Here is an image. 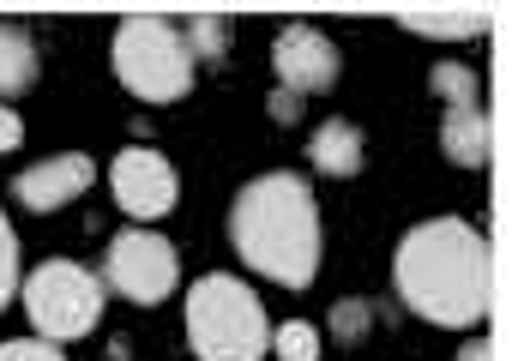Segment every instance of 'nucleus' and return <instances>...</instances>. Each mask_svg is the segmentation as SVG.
I'll list each match as a JSON object with an SVG mask.
<instances>
[{
    "label": "nucleus",
    "instance_id": "obj_15",
    "mask_svg": "<svg viewBox=\"0 0 512 361\" xmlns=\"http://www.w3.org/2000/svg\"><path fill=\"white\" fill-rule=\"evenodd\" d=\"M181 37H187V55H193V67H199V61H223L235 31H229V19H193Z\"/></svg>",
    "mask_w": 512,
    "mask_h": 361
},
{
    "label": "nucleus",
    "instance_id": "obj_3",
    "mask_svg": "<svg viewBox=\"0 0 512 361\" xmlns=\"http://www.w3.org/2000/svg\"><path fill=\"white\" fill-rule=\"evenodd\" d=\"M187 343L199 361H266L272 319L241 277H199L187 289Z\"/></svg>",
    "mask_w": 512,
    "mask_h": 361
},
{
    "label": "nucleus",
    "instance_id": "obj_14",
    "mask_svg": "<svg viewBox=\"0 0 512 361\" xmlns=\"http://www.w3.org/2000/svg\"><path fill=\"white\" fill-rule=\"evenodd\" d=\"M428 85H434V97H440L446 109H476V103H482V79H476L470 67H458V61H440V67L428 73Z\"/></svg>",
    "mask_w": 512,
    "mask_h": 361
},
{
    "label": "nucleus",
    "instance_id": "obj_10",
    "mask_svg": "<svg viewBox=\"0 0 512 361\" xmlns=\"http://www.w3.org/2000/svg\"><path fill=\"white\" fill-rule=\"evenodd\" d=\"M362 127L356 121H326V127H314V139H308V163L320 169V175H338V181H350L356 169H362Z\"/></svg>",
    "mask_w": 512,
    "mask_h": 361
},
{
    "label": "nucleus",
    "instance_id": "obj_17",
    "mask_svg": "<svg viewBox=\"0 0 512 361\" xmlns=\"http://www.w3.org/2000/svg\"><path fill=\"white\" fill-rule=\"evenodd\" d=\"M19 235H13V223H7V211H0V307H7L13 295H19Z\"/></svg>",
    "mask_w": 512,
    "mask_h": 361
},
{
    "label": "nucleus",
    "instance_id": "obj_12",
    "mask_svg": "<svg viewBox=\"0 0 512 361\" xmlns=\"http://www.w3.org/2000/svg\"><path fill=\"white\" fill-rule=\"evenodd\" d=\"M440 151H446L458 169H482V163H488V121H482V109H446V121H440Z\"/></svg>",
    "mask_w": 512,
    "mask_h": 361
},
{
    "label": "nucleus",
    "instance_id": "obj_21",
    "mask_svg": "<svg viewBox=\"0 0 512 361\" xmlns=\"http://www.w3.org/2000/svg\"><path fill=\"white\" fill-rule=\"evenodd\" d=\"M19 145H25V121L0 103V151H19Z\"/></svg>",
    "mask_w": 512,
    "mask_h": 361
},
{
    "label": "nucleus",
    "instance_id": "obj_2",
    "mask_svg": "<svg viewBox=\"0 0 512 361\" xmlns=\"http://www.w3.org/2000/svg\"><path fill=\"white\" fill-rule=\"evenodd\" d=\"M229 241L241 265L284 289H308L320 277V205L296 169H272L247 181L229 205Z\"/></svg>",
    "mask_w": 512,
    "mask_h": 361
},
{
    "label": "nucleus",
    "instance_id": "obj_16",
    "mask_svg": "<svg viewBox=\"0 0 512 361\" xmlns=\"http://www.w3.org/2000/svg\"><path fill=\"white\" fill-rule=\"evenodd\" d=\"M272 349H278L284 361H320V331L302 325V319H290L284 331H272Z\"/></svg>",
    "mask_w": 512,
    "mask_h": 361
},
{
    "label": "nucleus",
    "instance_id": "obj_11",
    "mask_svg": "<svg viewBox=\"0 0 512 361\" xmlns=\"http://www.w3.org/2000/svg\"><path fill=\"white\" fill-rule=\"evenodd\" d=\"M398 25H410L416 37H446V43H464V37H482L488 13L482 7H404Z\"/></svg>",
    "mask_w": 512,
    "mask_h": 361
},
{
    "label": "nucleus",
    "instance_id": "obj_5",
    "mask_svg": "<svg viewBox=\"0 0 512 361\" xmlns=\"http://www.w3.org/2000/svg\"><path fill=\"white\" fill-rule=\"evenodd\" d=\"M25 313L37 325L43 343H73V337H91L97 331V313H103V277L73 265V259H49L37 265L25 283Z\"/></svg>",
    "mask_w": 512,
    "mask_h": 361
},
{
    "label": "nucleus",
    "instance_id": "obj_1",
    "mask_svg": "<svg viewBox=\"0 0 512 361\" xmlns=\"http://www.w3.org/2000/svg\"><path fill=\"white\" fill-rule=\"evenodd\" d=\"M392 289L428 325H452V331L476 325V319H488V301H494L488 241L464 217L416 223L392 253Z\"/></svg>",
    "mask_w": 512,
    "mask_h": 361
},
{
    "label": "nucleus",
    "instance_id": "obj_6",
    "mask_svg": "<svg viewBox=\"0 0 512 361\" xmlns=\"http://www.w3.org/2000/svg\"><path fill=\"white\" fill-rule=\"evenodd\" d=\"M181 277V259L175 247L157 235V229H121L109 241V259H103V283L115 295H127L133 307H157Z\"/></svg>",
    "mask_w": 512,
    "mask_h": 361
},
{
    "label": "nucleus",
    "instance_id": "obj_4",
    "mask_svg": "<svg viewBox=\"0 0 512 361\" xmlns=\"http://www.w3.org/2000/svg\"><path fill=\"white\" fill-rule=\"evenodd\" d=\"M193 55L187 37L169 19H127L115 31V79L139 103H181L193 91Z\"/></svg>",
    "mask_w": 512,
    "mask_h": 361
},
{
    "label": "nucleus",
    "instance_id": "obj_13",
    "mask_svg": "<svg viewBox=\"0 0 512 361\" xmlns=\"http://www.w3.org/2000/svg\"><path fill=\"white\" fill-rule=\"evenodd\" d=\"M37 85V43L19 25H0V103Z\"/></svg>",
    "mask_w": 512,
    "mask_h": 361
},
{
    "label": "nucleus",
    "instance_id": "obj_8",
    "mask_svg": "<svg viewBox=\"0 0 512 361\" xmlns=\"http://www.w3.org/2000/svg\"><path fill=\"white\" fill-rule=\"evenodd\" d=\"M272 73H278V91H296V97L332 91V85H338V49H332L326 31L290 25V31H278V43H272Z\"/></svg>",
    "mask_w": 512,
    "mask_h": 361
},
{
    "label": "nucleus",
    "instance_id": "obj_20",
    "mask_svg": "<svg viewBox=\"0 0 512 361\" xmlns=\"http://www.w3.org/2000/svg\"><path fill=\"white\" fill-rule=\"evenodd\" d=\"M266 109H272V121H278V127H296V121H302V97H296V91H272V103H266Z\"/></svg>",
    "mask_w": 512,
    "mask_h": 361
},
{
    "label": "nucleus",
    "instance_id": "obj_7",
    "mask_svg": "<svg viewBox=\"0 0 512 361\" xmlns=\"http://www.w3.org/2000/svg\"><path fill=\"white\" fill-rule=\"evenodd\" d=\"M109 187H115V205L127 217H163L175 199H181V175L163 151L151 145H127L115 163H109Z\"/></svg>",
    "mask_w": 512,
    "mask_h": 361
},
{
    "label": "nucleus",
    "instance_id": "obj_9",
    "mask_svg": "<svg viewBox=\"0 0 512 361\" xmlns=\"http://www.w3.org/2000/svg\"><path fill=\"white\" fill-rule=\"evenodd\" d=\"M91 181H97V163H91L85 151H61V157H49V163H37V169H19L13 199H19L25 211H37V217H55V211L73 205Z\"/></svg>",
    "mask_w": 512,
    "mask_h": 361
},
{
    "label": "nucleus",
    "instance_id": "obj_18",
    "mask_svg": "<svg viewBox=\"0 0 512 361\" xmlns=\"http://www.w3.org/2000/svg\"><path fill=\"white\" fill-rule=\"evenodd\" d=\"M368 313H374L368 301H338V307H332V331H338L344 343H356V337L368 331Z\"/></svg>",
    "mask_w": 512,
    "mask_h": 361
},
{
    "label": "nucleus",
    "instance_id": "obj_22",
    "mask_svg": "<svg viewBox=\"0 0 512 361\" xmlns=\"http://www.w3.org/2000/svg\"><path fill=\"white\" fill-rule=\"evenodd\" d=\"M458 361H494V343H488V337H476V343H464V349H458Z\"/></svg>",
    "mask_w": 512,
    "mask_h": 361
},
{
    "label": "nucleus",
    "instance_id": "obj_19",
    "mask_svg": "<svg viewBox=\"0 0 512 361\" xmlns=\"http://www.w3.org/2000/svg\"><path fill=\"white\" fill-rule=\"evenodd\" d=\"M0 361H67V355H61V343L25 337V343H0Z\"/></svg>",
    "mask_w": 512,
    "mask_h": 361
}]
</instances>
